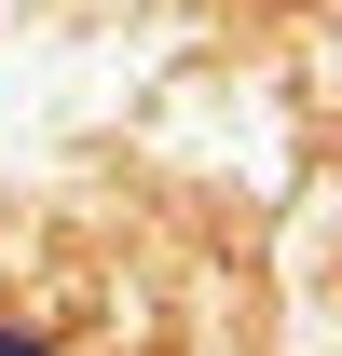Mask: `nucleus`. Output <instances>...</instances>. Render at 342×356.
Listing matches in <instances>:
<instances>
[{
  "label": "nucleus",
  "instance_id": "f257e3e1",
  "mask_svg": "<svg viewBox=\"0 0 342 356\" xmlns=\"http://www.w3.org/2000/svg\"><path fill=\"white\" fill-rule=\"evenodd\" d=\"M0 356H28V343H0Z\"/></svg>",
  "mask_w": 342,
  "mask_h": 356
}]
</instances>
